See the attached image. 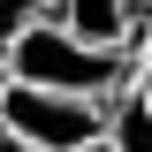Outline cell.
Instances as JSON below:
<instances>
[{
  "mask_svg": "<svg viewBox=\"0 0 152 152\" xmlns=\"http://www.w3.org/2000/svg\"><path fill=\"white\" fill-rule=\"evenodd\" d=\"M38 15H53V0H0V53H8Z\"/></svg>",
  "mask_w": 152,
  "mask_h": 152,
  "instance_id": "5b68a950",
  "label": "cell"
},
{
  "mask_svg": "<svg viewBox=\"0 0 152 152\" xmlns=\"http://www.w3.org/2000/svg\"><path fill=\"white\" fill-rule=\"evenodd\" d=\"M0 129L23 137V145H46V152H76L84 137L107 129V99L46 91V84H23V76L0 69Z\"/></svg>",
  "mask_w": 152,
  "mask_h": 152,
  "instance_id": "7a4b0ae2",
  "label": "cell"
},
{
  "mask_svg": "<svg viewBox=\"0 0 152 152\" xmlns=\"http://www.w3.org/2000/svg\"><path fill=\"white\" fill-rule=\"evenodd\" d=\"M76 152H122V145H114V137L99 129V137H84V145H76Z\"/></svg>",
  "mask_w": 152,
  "mask_h": 152,
  "instance_id": "52a82bcc",
  "label": "cell"
},
{
  "mask_svg": "<svg viewBox=\"0 0 152 152\" xmlns=\"http://www.w3.org/2000/svg\"><path fill=\"white\" fill-rule=\"evenodd\" d=\"M0 69L23 76V84H46V91H84V99H122L137 84V53H122V46H84V38H69L53 15H38L31 31L0 53Z\"/></svg>",
  "mask_w": 152,
  "mask_h": 152,
  "instance_id": "6da1fadb",
  "label": "cell"
},
{
  "mask_svg": "<svg viewBox=\"0 0 152 152\" xmlns=\"http://www.w3.org/2000/svg\"><path fill=\"white\" fill-rule=\"evenodd\" d=\"M0 152H46V145H23V137H8V129H0Z\"/></svg>",
  "mask_w": 152,
  "mask_h": 152,
  "instance_id": "ba28073f",
  "label": "cell"
},
{
  "mask_svg": "<svg viewBox=\"0 0 152 152\" xmlns=\"http://www.w3.org/2000/svg\"><path fill=\"white\" fill-rule=\"evenodd\" d=\"M129 53H137V69L152 61V15H145V31H137V46H129Z\"/></svg>",
  "mask_w": 152,
  "mask_h": 152,
  "instance_id": "8992f818",
  "label": "cell"
},
{
  "mask_svg": "<svg viewBox=\"0 0 152 152\" xmlns=\"http://www.w3.org/2000/svg\"><path fill=\"white\" fill-rule=\"evenodd\" d=\"M53 23L84 46H122L129 53L137 31H145V8L137 0H53Z\"/></svg>",
  "mask_w": 152,
  "mask_h": 152,
  "instance_id": "3957f363",
  "label": "cell"
},
{
  "mask_svg": "<svg viewBox=\"0 0 152 152\" xmlns=\"http://www.w3.org/2000/svg\"><path fill=\"white\" fill-rule=\"evenodd\" d=\"M107 137H114L122 152H152V107H145V91H137V84L107 107Z\"/></svg>",
  "mask_w": 152,
  "mask_h": 152,
  "instance_id": "277c9868",
  "label": "cell"
},
{
  "mask_svg": "<svg viewBox=\"0 0 152 152\" xmlns=\"http://www.w3.org/2000/svg\"><path fill=\"white\" fill-rule=\"evenodd\" d=\"M137 91H145V107H152V61H145V69H137Z\"/></svg>",
  "mask_w": 152,
  "mask_h": 152,
  "instance_id": "9c48e42d",
  "label": "cell"
},
{
  "mask_svg": "<svg viewBox=\"0 0 152 152\" xmlns=\"http://www.w3.org/2000/svg\"><path fill=\"white\" fill-rule=\"evenodd\" d=\"M137 8H145V15H152V0H137Z\"/></svg>",
  "mask_w": 152,
  "mask_h": 152,
  "instance_id": "30bf717a",
  "label": "cell"
}]
</instances>
